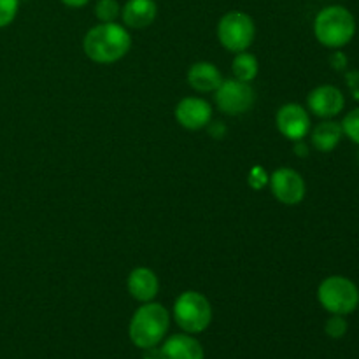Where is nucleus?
Returning a JSON list of instances; mask_svg holds the SVG:
<instances>
[{
    "label": "nucleus",
    "instance_id": "obj_21",
    "mask_svg": "<svg viewBox=\"0 0 359 359\" xmlns=\"http://www.w3.org/2000/svg\"><path fill=\"white\" fill-rule=\"evenodd\" d=\"M20 0H0V28H6L16 20Z\"/></svg>",
    "mask_w": 359,
    "mask_h": 359
},
{
    "label": "nucleus",
    "instance_id": "obj_6",
    "mask_svg": "<svg viewBox=\"0 0 359 359\" xmlns=\"http://www.w3.org/2000/svg\"><path fill=\"white\" fill-rule=\"evenodd\" d=\"M216 35L219 44L230 53L248 51L256 37L255 20L244 11H228L217 21Z\"/></svg>",
    "mask_w": 359,
    "mask_h": 359
},
{
    "label": "nucleus",
    "instance_id": "obj_13",
    "mask_svg": "<svg viewBox=\"0 0 359 359\" xmlns=\"http://www.w3.org/2000/svg\"><path fill=\"white\" fill-rule=\"evenodd\" d=\"M156 16L158 6L154 0H126L119 18L128 30H144L154 23Z\"/></svg>",
    "mask_w": 359,
    "mask_h": 359
},
{
    "label": "nucleus",
    "instance_id": "obj_3",
    "mask_svg": "<svg viewBox=\"0 0 359 359\" xmlns=\"http://www.w3.org/2000/svg\"><path fill=\"white\" fill-rule=\"evenodd\" d=\"M170 326V314L165 305L158 302L142 304L130 319L128 335L130 340L139 349H149L163 342Z\"/></svg>",
    "mask_w": 359,
    "mask_h": 359
},
{
    "label": "nucleus",
    "instance_id": "obj_16",
    "mask_svg": "<svg viewBox=\"0 0 359 359\" xmlns=\"http://www.w3.org/2000/svg\"><path fill=\"white\" fill-rule=\"evenodd\" d=\"M311 144L319 153H332L342 142L344 132L340 121L335 119H321V123L311 128Z\"/></svg>",
    "mask_w": 359,
    "mask_h": 359
},
{
    "label": "nucleus",
    "instance_id": "obj_23",
    "mask_svg": "<svg viewBox=\"0 0 359 359\" xmlns=\"http://www.w3.org/2000/svg\"><path fill=\"white\" fill-rule=\"evenodd\" d=\"M328 62L330 65H332V69L337 70V72H344V70H347V67H349V58H347V55L342 49H333Z\"/></svg>",
    "mask_w": 359,
    "mask_h": 359
},
{
    "label": "nucleus",
    "instance_id": "obj_5",
    "mask_svg": "<svg viewBox=\"0 0 359 359\" xmlns=\"http://www.w3.org/2000/svg\"><path fill=\"white\" fill-rule=\"evenodd\" d=\"M172 316L182 332L196 335L205 332L212 323V305L205 294L188 290L175 298Z\"/></svg>",
    "mask_w": 359,
    "mask_h": 359
},
{
    "label": "nucleus",
    "instance_id": "obj_18",
    "mask_svg": "<svg viewBox=\"0 0 359 359\" xmlns=\"http://www.w3.org/2000/svg\"><path fill=\"white\" fill-rule=\"evenodd\" d=\"M93 14L98 20V23L118 21V18L121 16V4L118 0H97Z\"/></svg>",
    "mask_w": 359,
    "mask_h": 359
},
{
    "label": "nucleus",
    "instance_id": "obj_8",
    "mask_svg": "<svg viewBox=\"0 0 359 359\" xmlns=\"http://www.w3.org/2000/svg\"><path fill=\"white\" fill-rule=\"evenodd\" d=\"M269 188L273 198L283 205H298L305 200L307 184L304 175L290 167H280L270 174Z\"/></svg>",
    "mask_w": 359,
    "mask_h": 359
},
{
    "label": "nucleus",
    "instance_id": "obj_19",
    "mask_svg": "<svg viewBox=\"0 0 359 359\" xmlns=\"http://www.w3.org/2000/svg\"><path fill=\"white\" fill-rule=\"evenodd\" d=\"M340 125H342L344 137H347L351 142L359 146V107L351 109L342 118Z\"/></svg>",
    "mask_w": 359,
    "mask_h": 359
},
{
    "label": "nucleus",
    "instance_id": "obj_17",
    "mask_svg": "<svg viewBox=\"0 0 359 359\" xmlns=\"http://www.w3.org/2000/svg\"><path fill=\"white\" fill-rule=\"evenodd\" d=\"M231 72H233L235 79L244 81V83H252L259 72L258 58L249 51L235 53L233 62H231Z\"/></svg>",
    "mask_w": 359,
    "mask_h": 359
},
{
    "label": "nucleus",
    "instance_id": "obj_2",
    "mask_svg": "<svg viewBox=\"0 0 359 359\" xmlns=\"http://www.w3.org/2000/svg\"><path fill=\"white\" fill-rule=\"evenodd\" d=\"M316 41L328 49H342L356 37L358 25L354 14L346 6H326L316 14L312 23Z\"/></svg>",
    "mask_w": 359,
    "mask_h": 359
},
{
    "label": "nucleus",
    "instance_id": "obj_10",
    "mask_svg": "<svg viewBox=\"0 0 359 359\" xmlns=\"http://www.w3.org/2000/svg\"><path fill=\"white\" fill-rule=\"evenodd\" d=\"M346 109V95L333 84H319L307 95V111L319 119H335Z\"/></svg>",
    "mask_w": 359,
    "mask_h": 359
},
{
    "label": "nucleus",
    "instance_id": "obj_20",
    "mask_svg": "<svg viewBox=\"0 0 359 359\" xmlns=\"http://www.w3.org/2000/svg\"><path fill=\"white\" fill-rule=\"evenodd\" d=\"M349 330V323H347L346 316H337V314H330V318L326 319L325 323V333L333 340L344 339Z\"/></svg>",
    "mask_w": 359,
    "mask_h": 359
},
{
    "label": "nucleus",
    "instance_id": "obj_24",
    "mask_svg": "<svg viewBox=\"0 0 359 359\" xmlns=\"http://www.w3.org/2000/svg\"><path fill=\"white\" fill-rule=\"evenodd\" d=\"M346 83L354 100L359 102V70H349V72H346Z\"/></svg>",
    "mask_w": 359,
    "mask_h": 359
},
{
    "label": "nucleus",
    "instance_id": "obj_11",
    "mask_svg": "<svg viewBox=\"0 0 359 359\" xmlns=\"http://www.w3.org/2000/svg\"><path fill=\"white\" fill-rule=\"evenodd\" d=\"M174 118L182 128L198 132L212 121V105L202 97H186L175 105Z\"/></svg>",
    "mask_w": 359,
    "mask_h": 359
},
{
    "label": "nucleus",
    "instance_id": "obj_26",
    "mask_svg": "<svg viewBox=\"0 0 359 359\" xmlns=\"http://www.w3.org/2000/svg\"><path fill=\"white\" fill-rule=\"evenodd\" d=\"M294 144V154H297L298 158H307L309 154H311V147H309V144L305 142V140H297Z\"/></svg>",
    "mask_w": 359,
    "mask_h": 359
},
{
    "label": "nucleus",
    "instance_id": "obj_9",
    "mask_svg": "<svg viewBox=\"0 0 359 359\" xmlns=\"http://www.w3.org/2000/svg\"><path fill=\"white\" fill-rule=\"evenodd\" d=\"M276 126L284 139L297 142V140H305L312 128L311 112L298 102H287L277 109Z\"/></svg>",
    "mask_w": 359,
    "mask_h": 359
},
{
    "label": "nucleus",
    "instance_id": "obj_12",
    "mask_svg": "<svg viewBox=\"0 0 359 359\" xmlns=\"http://www.w3.org/2000/svg\"><path fill=\"white\" fill-rule=\"evenodd\" d=\"M126 287H128V293L133 300L140 302V304H147V302H153L158 297L160 279L154 273V270L147 269V266H137L128 273Z\"/></svg>",
    "mask_w": 359,
    "mask_h": 359
},
{
    "label": "nucleus",
    "instance_id": "obj_14",
    "mask_svg": "<svg viewBox=\"0 0 359 359\" xmlns=\"http://www.w3.org/2000/svg\"><path fill=\"white\" fill-rule=\"evenodd\" d=\"M223 72L212 62L193 63L186 74L188 86L195 90L196 93H214L217 86L223 83Z\"/></svg>",
    "mask_w": 359,
    "mask_h": 359
},
{
    "label": "nucleus",
    "instance_id": "obj_1",
    "mask_svg": "<svg viewBox=\"0 0 359 359\" xmlns=\"http://www.w3.org/2000/svg\"><path fill=\"white\" fill-rule=\"evenodd\" d=\"M132 49V35L128 28L118 21L98 23L86 32L83 39V51L91 62L111 65L119 62Z\"/></svg>",
    "mask_w": 359,
    "mask_h": 359
},
{
    "label": "nucleus",
    "instance_id": "obj_7",
    "mask_svg": "<svg viewBox=\"0 0 359 359\" xmlns=\"http://www.w3.org/2000/svg\"><path fill=\"white\" fill-rule=\"evenodd\" d=\"M256 102V91L251 83H244L235 77L223 79V83L214 91V104L223 114L241 116L252 109Z\"/></svg>",
    "mask_w": 359,
    "mask_h": 359
},
{
    "label": "nucleus",
    "instance_id": "obj_25",
    "mask_svg": "<svg viewBox=\"0 0 359 359\" xmlns=\"http://www.w3.org/2000/svg\"><path fill=\"white\" fill-rule=\"evenodd\" d=\"M207 132H209V135L212 137L214 140H223L224 137H226L228 128H226V125H224V123L210 121L209 125H207Z\"/></svg>",
    "mask_w": 359,
    "mask_h": 359
},
{
    "label": "nucleus",
    "instance_id": "obj_27",
    "mask_svg": "<svg viewBox=\"0 0 359 359\" xmlns=\"http://www.w3.org/2000/svg\"><path fill=\"white\" fill-rule=\"evenodd\" d=\"M60 2H62L63 6L70 7V9H81V7L90 4V0H60Z\"/></svg>",
    "mask_w": 359,
    "mask_h": 359
},
{
    "label": "nucleus",
    "instance_id": "obj_15",
    "mask_svg": "<svg viewBox=\"0 0 359 359\" xmlns=\"http://www.w3.org/2000/svg\"><path fill=\"white\" fill-rule=\"evenodd\" d=\"M161 359H203L202 344L193 339L189 333H179L172 335L170 339L165 340L163 346L160 347Z\"/></svg>",
    "mask_w": 359,
    "mask_h": 359
},
{
    "label": "nucleus",
    "instance_id": "obj_22",
    "mask_svg": "<svg viewBox=\"0 0 359 359\" xmlns=\"http://www.w3.org/2000/svg\"><path fill=\"white\" fill-rule=\"evenodd\" d=\"M269 179L270 175L266 174L265 168H263L262 165H255L248 174V184L249 188L255 189V191H262L263 188L269 186Z\"/></svg>",
    "mask_w": 359,
    "mask_h": 359
},
{
    "label": "nucleus",
    "instance_id": "obj_4",
    "mask_svg": "<svg viewBox=\"0 0 359 359\" xmlns=\"http://www.w3.org/2000/svg\"><path fill=\"white\" fill-rule=\"evenodd\" d=\"M318 302L328 314L349 316L359 307V287L346 276H330L318 287Z\"/></svg>",
    "mask_w": 359,
    "mask_h": 359
}]
</instances>
